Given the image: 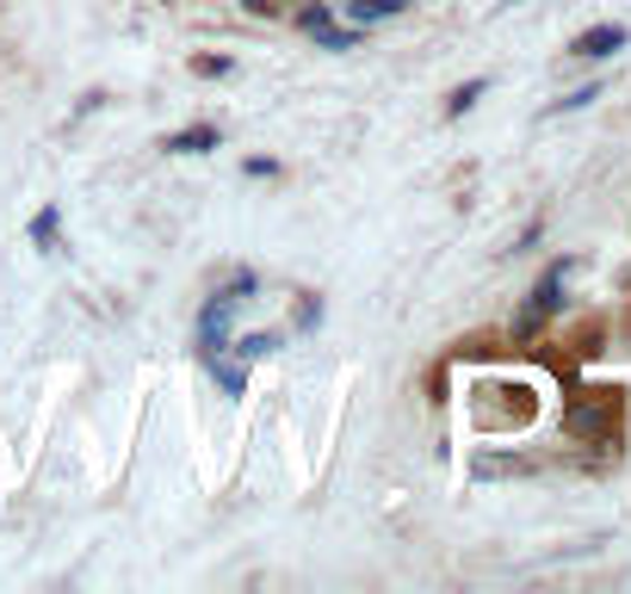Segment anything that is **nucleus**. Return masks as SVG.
Returning a JSON list of instances; mask_svg holds the SVG:
<instances>
[{
  "label": "nucleus",
  "instance_id": "4",
  "mask_svg": "<svg viewBox=\"0 0 631 594\" xmlns=\"http://www.w3.org/2000/svg\"><path fill=\"white\" fill-rule=\"evenodd\" d=\"M613 422H619V403H613V396H607V403H588V409H576V415H569V427H576V434H607Z\"/></svg>",
  "mask_w": 631,
  "mask_h": 594
},
{
  "label": "nucleus",
  "instance_id": "10",
  "mask_svg": "<svg viewBox=\"0 0 631 594\" xmlns=\"http://www.w3.org/2000/svg\"><path fill=\"white\" fill-rule=\"evenodd\" d=\"M242 360H260V353H272V335H248V341H236Z\"/></svg>",
  "mask_w": 631,
  "mask_h": 594
},
{
  "label": "nucleus",
  "instance_id": "7",
  "mask_svg": "<svg viewBox=\"0 0 631 594\" xmlns=\"http://www.w3.org/2000/svg\"><path fill=\"white\" fill-rule=\"evenodd\" d=\"M329 19H334L329 7H322V0H310V7H303V13H298V25H303V32L316 38V32H322V25H329Z\"/></svg>",
  "mask_w": 631,
  "mask_h": 594
},
{
  "label": "nucleus",
  "instance_id": "12",
  "mask_svg": "<svg viewBox=\"0 0 631 594\" xmlns=\"http://www.w3.org/2000/svg\"><path fill=\"white\" fill-rule=\"evenodd\" d=\"M32 235H38V242H56V211H44V218L32 223Z\"/></svg>",
  "mask_w": 631,
  "mask_h": 594
},
{
  "label": "nucleus",
  "instance_id": "9",
  "mask_svg": "<svg viewBox=\"0 0 631 594\" xmlns=\"http://www.w3.org/2000/svg\"><path fill=\"white\" fill-rule=\"evenodd\" d=\"M477 94H483V81H464V87L452 94V106H446V112H452V118H458V112H471V106H477Z\"/></svg>",
  "mask_w": 631,
  "mask_h": 594
},
{
  "label": "nucleus",
  "instance_id": "1",
  "mask_svg": "<svg viewBox=\"0 0 631 594\" xmlns=\"http://www.w3.org/2000/svg\"><path fill=\"white\" fill-rule=\"evenodd\" d=\"M557 291H564V266H552L545 279H538V291H533V304H526V316H521V335H533L545 316L557 310Z\"/></svg>",
  "mask_w": 631,
  "mask_h": 594
},
{
  "label": "nucleus",
  "instance_id": "13",
  "mask_svg": "<svg viewBox=\"0 0 631 594\" xmlns=\"http://www.w3.org/2000/svg\"><path fill=\"white\" fill-rule=\"evenodd\" d=\"M588 99H600V87H582V94H569L557 112H576V106H588Z\"/></svg>",
  "mask_w": 631,
  "mask_h": 594
},
{
  "label": "nucleus",
  "instance_id": "2",
  "mask_svg": "<svg viewBox=\"0 0 631 594\" xmlns=\"http://www.w3.org/2000/svg\"><path fill=\"white\" fill-rule=\"evenodd\" d=\"M229 310H236V297L217 291V297L205 304V316H199V335H205V360H211V353H223V322H229Z\"/></svg>",
  "mask_w": 631,
  "mask_h": 594
},
{
  "label": "nucleus",
  "instance_id": "11",
  "mask_svg": "<svg viewBox=\"0 0 631 594\" xmlns=\"http://www.w3.org/2000/svg\"><path fill=\"white\" fill-rule=\"evenodd\" d=\"M229 68H236L229 56H199V75H211V81H217V75H229Z\"/></svg>",
  "mask_w": 631,
  "mask_h": 594
},
{
  "label": "nucleus",
  "instance_id": "6",
  "mask_svg": "<svg viewBox=\"0 0 631 594\" xmlns=\"http://www.w3.org/2000/svg\"><path fill=\"white\" fill-rule=\"evenodd\" d=\"M403 7H409V0H347V13L360 19V25L365 19H391V13H403Z\"/></svg>",
  "mask_w": 631,
  "mask_h": 594
},
{
  "label": "nucleus",
  "instance_id": "5",
  "mask_svg": "<svg viewBox=\"0 0 631 594\" xmlns=\"http://www.w3.org/2000/svg\"><path fill=\"white\" fill-rule=\"evenodd\" d=\"M168 149H174V156H205V149H217V130L192 125V130H180V137H168Z\"/></svg>",
  "mask_w": 631,
  "mask_h": 594
},
{
  "label": "nucleus",
  "instance_id": "14",
  "mask_svg": "<svg viewBox=\"0 0 631 594\" xmlns=\"http://www.w3.org/2000/svg\"><path fill=\"white\" fill-rule=\"evenodd\" d=\"M242 7H248V13H267V19H272V13L285 7V0H242Z\"/></svg>",
  "mask_w": 631,
  "mask_h": 594
},
{
  "label": "nucleus",
  "instance_id": "8",
  "mask_svg": "<svg viewBox=\"0 0 631 594\" xmlns=\"http://www.w3.org/2000/svg\"><path fill=\"white\" fill-rule=\"evenodd\" d=\"M316 44H322V50H353V44H360V32H334V25H322Z\"/></svg>",
  "mask_w": 631,
  "mask_h": 594
},
{
  "label": "nucleus",
  "instance_id": "3",
  "mask_svg": "<svg viewBox=\"0 0 631 594\" xmlns=\"http://www.w3.org/2000/svg\"><path fill=\"white\" fill-rule=\"evenodd\" d=\"M576 56H613V50H625V25H595V32L576 38Z\"/></svg>",
  "mask_w": 631,
  "mask_h": 594
}]
</instances>
